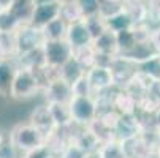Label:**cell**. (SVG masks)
Masks as SVG:
<instances>
[{
	"label": "cell",
	"mask_w": 160,
	"mask_h": 158,
	"mask_svg": "<svg viewBox=\"0 0 160 158\" xmlns=\"http://www.w3.org/2000/svg\"><path fill=\"white\" fill-rule=\"evenodd\" d=\"M29 123H32L35 128H38L46 138H49L51 134L57 130V125H56V122H54V119H52V116H51V111H49L48 103L37 106V108L30 112Z\"/></svg>",
	"instance_id": "cell-9"
},
{
	"label": "cell",
	"mask_w": 160,
	"mask_h": 158,
	"mask_svg": "<svg viewBox=\"0 0 160 158\" xmlns=\"http://www.w3.org/2000/svg\"><path fill=\"white\" fill-rule=\"evenodd\" d=\"M44 98L48 103H70L72 98L75 97L73 93V85L68 84L65 79H62L60 76L52 79L49 82V85L44 89Z\"/></svg>",
	"instance_id": "cell-7"
},
{
	"label": "cell",
	"mask_w": 160,
	"mask_h": 158,
	"mask_svg": "<svg viewBox=\"0 0 160 158\" xmlns=\"http://www.w3.org/2000/svg\"><path fill=\"white\" fill-rule=\"evenodd\" d=\"M14 0H0V10H10Z\"/></svg>",
	"instance_id": "cell-34"
},
{
	"label": "cell",
	"mask_w": 160,
	"mask_h": 158,
	"mask_svg": "<svg viewBox=\"0 0 160 158\" xmlns=\"http://www.w3.org/2000/svg\"><path fill=\"white\" fill-rule=\"evenodd\" d=\"M73 93L76 97H94L95 95L94 89H92V85H90V82H89L86 74L79 81H76L73 84Z\"/></svg>",
	"instance_id": "cell-28"
},
{
	"label": "cell",
	"mask_w": 160,
	"mask_h": 158,
	"mask_svg": "<svg viewBox=\"0 0 160 158\" xmlns=\"http://www.w3.org/2000/svg\"><path fill=\"white\" fill-rule=\"evenodd\" d=\"M138 100H136L128 90L125 89H119L116 92V98H114V109L119 114H135L138 111Z\"/></svg>",
	"instance_id": "cell-14"
},
{
	"label": "cell",
	"mask_w": 160,
	"mask_h": 158,
	"mask_svg": "<svg viewBox=\"0 0 160 158\" xmlns=\"http://www.w3.org/2000/svg\"><path fill=\"white\" fill-rule=\"evenodd\" d=\"M86 76H87V79H89V82L92 85L95 93L116 87V81H114V76H112V71H111L109 66L95 65L94 68H90L86 73Z\"/></svg>",
	"instance_id": "cell-10"
},
{
	"label": "cell",
	"mask_w": 160,
	"mask_h": 158,
	"mask_svg": "<svg viewBox=\"0 0 160 158\" xmlns=\"http://www.w3.org/2000/svg\"><path fill=\"white\" fill-rule=\"evenodd\" d=\"M35 0H14L13 5L10 7V11L16 16V19L21 22H29L32 21L33 11H35Z\"/></svg>",
	"instance_id": "cell-17"
},
{
	"label": "cell",
	"mask_w": 160,
	"mask_h": 158,
	"mask_svg": "<svg viewBox=\"0 0 160 158\" xmlns=\"http://www.w3.org/2000/svg\"><path fill=\"white\" fill-rule=\"evenodd\" d=\"M72 141H75L86 153H92V152H98L102 147V141L97 138V134L90 130L89 127L82 128V131L78 134L76 138H73Z\"/></svg>",
	"instance_id": "cell-16"
},
{
	"label": "cell",
	"mask_w": 160,
	"mask_h": 158,
	"mask_svg": "<svg viewBox=\"0 0 160 158\" xmlns=\"http://www.w3.org/2000/svg\"><path fill=\"white\" fill-rule=\"evenodd\" d=\"M41 90V84L38 81V76L33 70L29 68H19L18 74L13 82L11 89V98L16 101H26L33 98Z\"/></svg>",
	"instance_id": "cell-2"
},
{
	"label": "cell",
	"mask_w": 160,
	"mask_h": 158,
	"mask_svg": "<svg viewBox=\"0 0 160 158\" xmlns=\"http://www.w3.org/2000/svg\"><path fill=\"white\" fill-rule=\"evenodd\" d=\"M19 153L10 134H0V158H19Z\"/></svg>",
	"instance_id": "cell-27"
},
{
	"label": "cell",
	"mask_w": 160,
	"mask_h": 158,
	"mask_svg": "<svg viewBox=\"0 0 160 158\" xmlns=\"http://www.w3.org/2000/svg\"><path fill=\"white\" fill-rule=\"evenodd\" d=\"M60 10H62V3L56 2H48V3H40L35 7L30 26L38 27V29H44L49 22H52L54 19L60 17Z\"/></svg>",
	"instance_id": "cell-8"
},
{
	"label": "cell",
	"mask_w": 160,
	"mask_h": 158,
	"mask_svg": "<svg viewBox=\"0 0 160 158\" xmlns=\"http://www.w3.org/2000/svg\"><path fill=\"white\" fill-rule=\"evenodd\" d=\"M158 133H160V128H158Z\"/></svg>",
	"instance_id": "cell-36"
},
{
	"label": "cell",
	"mask_w": 160,
	"mask_h": 158,
	"mask_svg": "<svg viewBox=\"0 0 160 158\" xmlns=\"http://www.w3.org/2000/svg\"><path fill=\"white\" fill-rule=\"evenodd\" d=\"M92 46L95 48V51L98 54H105V55H111V57H116L121 54L119 46H118L116 32H111V30H106L103 35H100L97 40H94Z\"/></svg>",
	"instance_id": "cell-13"
},
{
	"label": "cell",
	"mask_w": 160,
	"mask_h": 158,
	"mask_svg": "<svg viewBox=\"0 0 160 158\" xmlns=\"http://www.w3.org/2000/svg\"><path fill=\"white\" fill-rule=\"evenodd\" d=\"M22 158H54V152L48 146H43L40 149H35L32 152L24 153V155H22Z\"/></svg>",
	"instance_id": "cell-31"
},
{
	"label": "cell",
	"mask_w": 160,
	"mask_h": 158,
	"mask_svg": "<svg viewBox=\"0 0 160 158\" xmlns=\"http://www.w3.org/2000/svg\"><path fill=\"white\" fill-rule=\"evenodd\" d=\"M86 26L92 35L94 40H97L100 35H103L106 30H108V26H106V19L102 17L100 14H95V16H90V17H86Z\"/></svg>",
	"instance_id": "cell-25"
},
{
	"label": "cell",
	"mask_w": 160,
	"mask_h": 158,
	"mask_svg": "<svg viewBox=\"0 0 160 158\" xmlns=\"http://www.w3.org/2000/svg\"><path fill=\"white\" fill-rule=\"evenodd\" d=\"M60 155H62V158H86L87 156V153L75 141H70V144L65 147V150Z\"/></svg>",
	"instance_id": "cell-30"
},
{
	"label": "cell",
	"mask_w": 160,
	"mask_h": 158,
	"mask_svg": "<svg viewBox=\"0 0 160 158\" xmlns=\"http://www.w3.org/2000/svg\"><path fill=\"white\" fill-rule=\"evenodd\" d=\"M146 98H149L151 101H154L157 106H160V79H155L151 87L148 89V93Z\"/></svg>",
	"instance_id": "cell-32"
},
{
	"label": "cell",
	"mask_w": 160,
	"mask_h": 158,
	"mask_svg": "<svg viewBox=\"0 0 160 158\" xmlns=\"http://www.w3.org/2000/svg\"><path fill=\"white\" fill-rule=\"evenodd\" d=\"M51 116L57 125V128H68L73 125V117H72V111L70 104L67 103H48Z\"/></svg>",
	"instance_id": "cell-15"
},
{
	"label": "cell",
	"mask_w": 160,
	"mask_h": 158,
	"mask_svg": "<svg viewBox=\"0 0 160 158\" xmlns=\"http://www.w3.org/2000/svg\"><path fill=\"white\" fill-rule=\"evenodd\" d=\"M18 70H19V65L16 59L0 60V97L2 98H11V89Z\"/></svg>",
	"instance_id": "cell-11"
},
{
	"label": "cell",
	"mask_w": 160,
	"mask_h": 158,
	"mask_svg": "<svg viewBox=\"0 0 160 158\" xmlns=\"http://www.w3.org/2000/svg\"><path fill=\"white\" fill-rule=\"evenodd\" d=\"M16 41H18V55H22L44 46L46 38H44V33L41 29L29 24V26L21 27L16 32Z\"/></svg>",
	"instance_id": "cell-5"
},
{
	"label": "cell",
	"mask_w": 160,
	"mask_h": 158,
	"mask_svg": "<svg viewBox=\"0 0 160 158\" xmlns=\"http://www.w3.org/2000/svg\"><path fill=\"white\" fill-rule=\"evenodd\" d=\"M98 152H100L102 158H127V155L122 149V144L119 141H111V142L103 144Z\"/></svg>",
	"instance_id": "cell-26"
},
{
	"label": "cell",
	"mask_w": 160,
	"mask_h": 158,
	"mask_svg": "<svg viewBox=\"0 0 160 158\" xmlns=\"http://www.w3.org/2000/svg\"><path fill=\"white\" fill-rule=\"evenodd\" d=\"M97 55H98V52L95 51V48L92 46V44H90V46H86V48L75 49V54H73L76 62L86 70V73L97 65Z\"/></svg>",
	"instance_id": "cell-20"
},
{
	"label": "cell",
	"mask_w": 160,
	"mask_h": 158,
	"mask_svg": "<svg viewBox=\"0 0 160 158\" xmlns=\"http://www.w3.org/2000/svg\"><path fill=\"white\" fill-rule=\"evenodd\" d=\"M59 74H60V78L62 79H65L68 84H75L76 81H79L84 74H86V70L82 68V66L76 62V59L73 57V59H70L68 60L62 68L59 70Z\"/></svg>",
	"instance_id": "cell-19"
},
{
	"label": "cell",
	"mask_w": 160,
	"mask_h": 158,
	"mask_svg": "<svg viewBox=\"0 0 160 158\" xmlns=\"http://www.w3.org/2000/svg\"><path fill=\"white\" fill-rule=\"evenodd\" d=\"M116 36H118V46H119V52H121V54H128V52L136 46V44H138L133 29L118 32Z\"/></svg>",
	"instance_id": "cell-24"
},
{
	"label": "cell",
	"mask_w": 160,
	"mask_h": 158,
	"mask_svg": "<svg viewBox=\"0 0 160 158\" xmlns=\"http://www.w3.org/2000/svg\"><path fill=\"white\" fill-rule=\"evenodd\" d=\"M151 44H152V48L155 49V52L160 55V29L151 32V38H149Z\"/></svg>",
	"instance_id": "cell-33"
},
{
	"label": "cell",
	"mask_w": 160,
	"mask_h": 158,
	"mask_svg": "<svg viewBox=\"0 0 160 158\" xmlns=\"http://www.w3.org/2000/svg\"><path fill=\"white\" fill-rule=\"evenodd\" d=\"M158 158H160V150H158Z\"/></svg>",
	"instance_id": "cell-35"
},
{
	"label": "cell",
	"mask_w": 160,
	"mask_h": 158,
	"mask_svg": "<svg viewBox=\"0 0 160 158\" xmlns=\"http://www.w3.org/2000/svg\"><path fill=\"white\" fill-rule=\"evenodd\" d=\"M43 33H44V38L48 40H65L67 38V32H68V24L62 19V17H57L54 19L52 22L41 29Z\"/></svg>",
	"instance_id": "cell-21"
},
{
	"label": "cell",
	"mask_w": 160,
	"mask_h": 158,
	"mask_svg": "<svg viewBox=\"0 0 160 158\" xmlns=\"http://www.w3.org/2000/svg\"><path fill=\"white\" fill-rule=\"evenodd\" d=\"M21 22L10 10H0V33H16Z\"/></svg>",
	"instance_id": "cell-23"
},
{
	"label": "cell",
	"mask_w": 160,
	"mask_h": 158,
	"mask_svg": "<svg viewBox=\"0 0 160 158\" xmlns=\"http://www.w3.org/2000/svg\"><path fill=\"white\" fill-rule=\"evenodd\" d=\"M70 104L73 123L79 125L81 128H86L92 125L98 117V106L95 97H73Z\"/></svg>",
	"instance_id": "cell-3"
},
{
	"label": "cell",
	"mask_w": 160,
	"mask_h": 158,
	"mask_svg": "<svg viewBox=\"0 0 160 158\" xmlns=\"http://www.w3.org/2000/svg\"><path fill=\"white\" fill-rule=\"evenodd\" d=\"M76 3L81 8L84 17L100 14V0H76Z\"/></svg>",
	"instance_id": "cell-29"
},
{
	"label": "cell",
	"mask_w": 160,
	"mask_h": 158,
	"mask_svg": "<svg viewBox=\"0 0 160 158\" xmlns=\"http://www.w3.org/2000/svg\"><path fill=\"white\" fill-rule=\"evenodd\" d=\"M65 40L72 44L73 51L79 49V48L90 46V44L94 43V38H92V35H90V32L86 26V21H79V22H75V24L68 26V32H67Z\"/></svg>",
	"instance_id": "cell-12"
},
{
	"label": "cell",
	"mask_w": 160,
	"mask_h": 158,
	"mask_svg": "<svg viewBox=\"0 0 160 158\" xmlns=\"http://www.w3.org/2000/svg\"><path fill=\"white\" fill-rule=\"evenodd\" d=\"M106 26L108 30L111 32H122V30H130L135 27V21L132 17V14L128 11H121L118 14H114L111 17L106 19Z\"/></svg>",
	"instance_id": "cell-18"
},
{
	"label": "cell",
	"mask_w": 160,
	"mask_h": 158,
	"mask_svg": "<svg viewBox=\"0 0 160 158\" xmlns=\"http://www.w3.org/2000/svg\"><path fill=\"white\" fill-rule=\"evenodd\" d=\"M114 134H116V139L119 142L138 138L141 134V123L136 112L135 114H121L118 125L114 128Z\"/></svg>",
	"instance_id": "cell-6"
},
{
	"label": "cell",
	"mask_w": 160,
	"mask_h": 158,
	"mask_svg": "<svg viewBox=\"0 0 160 158\" xmlns=\"http://www.w3.org/2000/svg\"><path fill=\"white\" fill-rule=\"evenodd\" d=\"M44 59H46V65L49 68L60 70L62 66L73 59V48L67 40H48L44 43Z\"/></svg>",
	"instance_id": "cell-4"
},
{
	"label": "cell",
	"mask_w": 160,
	"mask_h": 158,
	"mask_svg": "<svg viewBox=\"0 0 160 158\" xmlns=\"http://www.w3.org/2000/svg\"><path fill=\"white\" fill-rule=\"evenodd\" d=\"M60 17L67 22L68 26L86 19L84 14H82V11H81V8H79L78 3H76V0H75V2H68V3H63V5H62Z\"/></svg>",
	"instance_id": "cell-22"
},
{
	"label": "cell",
	"mask_w": 160,
	"mask_h": 158,
	"mask_svg": "<svg viewBox=\"0 0 160 158\" xmlns=\"http://www.w3.org/2000/svg\"><path fill=\"white\" fill-rule=\"evenodd\" d=\"M10 138L22 155L46 146V141H48V138L32 123H18L11 130Z\"/></svg>",
	"instance_id": "cell-1"
}]
</instances>
